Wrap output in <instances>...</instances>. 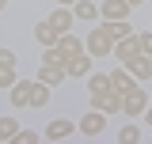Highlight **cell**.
Here are the masks:
<instances>
[{"label": "cell", "instance_id": "cell-2", "mask_svg": "<svg viewBox=\"0 0 152 144\" xmlns=\"http://www.w3.org/2000/svg\"><path fill=\"white\" fill-rule=\"evenodd\" d=\"M88 103H91V110H99V114H107V118H110V114H118V110H122V95H118V91H91V99H88Z\"/></svg>", "mask_w": 152, "mask_h": 144}, {"label": "cell", "instance_id": "cell-11", "mask_svg": "<svg viewBox=\"0 0 152 144\" xmlns=\"http://www.w3.org/2000/svg\"><path fill=\"white\" fill-rule=\"evenodd\" d=\"M31 80H15L12 87H8V95H12V106H31Z\"/></svg>", "mask_w": 152, "mask_h": 144}, {"label": "cell", "instance_id": "cell-5", "mask_svg": "<svg viewBox=\"0 0 152 144\" xmlns=\"http://www.w3.org/2000/svg\"><path fill=\"white\" fill-rule=\"evenodd\" d=\"M53 46H57V49H61V57H65V65H69L72 57H80V53H84V38H76V34H69V31H65V34L57 38Z\"/></svg>", "mask_w": 152, "mask_h": 144}, {"label": "cell", "instance_id": "cell-6", "mask_svg": "<svg viewBox=\"0 0 152 144\" xmlns=\"http://www.w3.org/2000/svg\"><path fill=\"white\" fill-rule=\"evenodd\" d=\"M126 68L133 72V80H137V84H145V80H152V57H145V53H133L129 61H126Z\"/></svg>", "mask_w": 152, "mask_h": 144}, {"label": "cell", "instance_id": "cell-28", "mask_svg": "<svg viewBox=\"0 0 152 144\" xmlns=\"http://www.w3.org/2000/svg\"><path fill=\"white\" fill-rule=\"evenodd\" d=\"M4 4H8V0H0V12H4Z\"/></svg>", "mask_w": 152, "mask_h": 144}, {"label": "cell", "instance_id": "cell-26", "mask_svg": "<svg viewBox=\"0 0 152 144\" xmlns=\"http://www.w3.org/2000/svg\"><path fill=\"white\" fill-rule=\"evenodd\" d=\"M126 4H129V8H141V4H145V0H126Z\"/></svg>", "mask_w": 152, "mask_h": 144}, {"label": "cell", "instance_id": "cell-14", "mask_svg": "<svg viewBox=\"0 0 152 144\" xmlns=\"http://www.w3.org/2000/svg\"><path fill=\"white\" fill-rule=\"evenodd\" d=\"M133 53H137V34H129V38H118V42H114V57H118L122 65H126V61H129Z\"/></svg>", "mask_w": 152, "mask_h": 144}, {"label": "cell", "instance_id": "cell-1", "mask_svg": "<svg viewBox=\"0 0 152 144\" xmlns=\"http://www.w3.org/2000/svg\"><path fill=\"white\" fill-rule=\"evenodd\" d=\"M114 42H118V38H110L107 27H95L91 34L84 38V49H88L91 57H107V53H114Z\"/></svg>", "mask_w": 152, "mask_h": 144}, {"label": "cell", "instance_id": "cell-20", "mask_svg": "<svg viewBox=\"0 0 152 144\" xmlns=\"http://www.w3.org/2000/svg\"><path fill=\"white\" fill-rule=\"evenodd\" d=\"M15 133H19L15 118H0V140H15Z\"/></svg>", "mask_w": 152, "mask_h": 144}, {"label": "cell", "instance_id": "cell-15", "mask_svg": "<svg viewBox=\"0 0 152 144\" xmlns=\"http://www.w3.org/2000/svg\"><path fill=\"white\" fill-rule=\"evenodd\" d=\"M57 38H61V34H57V31L46 23V19H42V23H34V42H42V46H53Z\"/></svg>", "mask_w": 152, "mask_h": 144}, {"label": "cell", "instance_id": "cell-18", "mask_svg": "<svg viewBox=\"0 0 152 144\" xmlns=\"http://www.w3.org/2000/svg\"><path fill=\"white\" fill-rule=\"evenodd\" d=\"M91 91H110V72H95V76H88V95Z\"/></svg>", "mask_w": 152, "mask_h": 144}, {"label": "cell", "instance_id": "cell-9", "mask_svg": "<svg viewBox=\"0 0 152 144\" xmlns=\"http://www.w3.org/2000/svg\"><path fill=\"white\" fill-rule=\"evenodd\" d=\"M72 12H69V8H65V4H61V8H53V12H50V15H46V23H50V27H53L57 34H65V31H69V27H72Z\"/></svg>", "mask_w": 152, "mask_h": 144}, {"label": "cell", "instance_id": "cell-4", "mask_svg": "<svg viewBox=\"0 0 152 144\" xmlns=\"http://www.w3.org/2000/svg\"><path fill=\"white\" fill-rule=\"evenodd\" d=\"M80 133L84 137H99V133H107V114H99V110H91V114H84L80 118Z\"/></svg>", "mask_w": 152, "mask_h": 144}, {"label": "cell", "instance_id": "cell-7", "mask_svg": "<svg viewBox=\"0 0 152 144\" xmlns=\"http://www.w3.org/2000/svg\"><path fill=\"white\" fill-rule=\"evenodd\" d=\"M129 4H126V0H103V4H99V15L107 19V23H114V19H129Z\"/></svg>", "mask_w": 152, "mask_h": 144}, {"label": "cell", "instance_id": "cell-25", "mask_svg": "<svg viewBox=\"0 0 152 144\" xmlns=\"http://www.w3.org/2000/svg\"><path fill=\"white\" fill-rule=\"evenodd\" d=\"M145 114H148V125H152V99H148V106H145Z\"/></svg>", "mask_w": 152, "mask_h": 144}, {"label": "cell", "instance_id": "cell-3", "mask_svg": "<svg viewBox=\"0 0 152 144\" xmlns=\"http://www.w3.org/2000/svg\"><path fill=\"white\" fill-rule=\"evenodd\" d=\"M145 106H148V95H145L141 84H137V87L122 99V114H126V118H137V114H145Z\"/></svg>", "mask_w": 152, "mask_h": 144}, {"label": "cell", "instance_id": "cell-23", "mask_svg": "<svg viewBox=\"0 0 152 144\" xmlns=\"http://www.w3.org/2000/svg\"><path fill=\"white\" fill-rule=\"evenodd\" d=\"M137 53L152 57V31H145V34H137Z\"/></svg>", "mask_w": 152, "mask_h": 144}, {"label": "cell", "instance_id": "cell-21", "mask_svg": "<svg viewBox=\"0 0 152 144\" xmlns=\"http://www.w3.org/2000/svg\"><path fill=\"white\" fill-rule=\"evenodd\" d=\"M15 80H19V76H15V65H4V61H0V87H12Z\"/></svg>", "mask_w": 152, "mask_h": 144}, {"label": "cell", "instance_id": "cell-12", "mask_svg": "<svg viewBox=\"0 0 152 144\" xmlns=\"http://www.w3.org/2000/svg\"><path fill=\"white\" fill-rule=\"evenodd\" d=\"M72 133H76L72 121L57 118V121H50V125H46V140H65V137H72Z\"/></svg>", "mask_w": 152, "mask_h": 144}, {"label": "cell", "instance_id": "cell-19", "mask_svg": "<svg viewBox=\"0 0 152 144\" xmlns=\"http://www.w3.org/2000/svg\"><path fill=\"white\" fill-rule=\"evenodd\" d=\"M107 31H110V38H129L133 34V27L126 23V19H114V23H103Z\"/></svg>", "mask_w": 152, "mask_h": 144}, {"label": "cell", "instance_id": "cell-8", "mask_svg": "<svg viewBox=\"0 0 152 144\" xmlns=\"http://www.w3.org/2000/svg\"><path fill=\"white\" fill-rule=\"evenodd\" d=\"M110 87L118 91L122 99H126V95H129V91L137 87V80H133V72L126 68V65H122V68H118V72H110Z\"/></svg>", "mask_w": 152, "mask_h": 144}, {"label": "cell", "instance_id": "cell-17", "mask_svg": "<svg viewBox=\"0 0 152 144\" xmlns=\"http://www.w3.org/2000/svg\"><path fill=\"white\" fill-rule=\"evenodd\" d=\"M46 103H50V84L34 80V87H31V106H46Z\"/></svg>", "mask_w": 152, "mask_h": 144}, {"label": "cell", "instance_id": "cell-27", "mask_svg": "<svg viewBox=\"0 0 152 144\" xmlns=\"http://www.w3.org/2000/svg\"><path fill=\"white\" fill-rule=\"evenodd\" d=\"M57 4H65V8H72V4H76V0H57Z\"/></svg>", "mask_w": 152, "mask_h": 144}, {"label": "cell", "instance_id": "cell-10", "mask_svg": "<svg viewBox=\"0 0 152 144\" xmlns=\"http://www.w3.org/2000/svg\"><path fill=\"white\" fill-rule=\"evenodd\" d=\"M65 76H69L65 65H50V61H42V68H38V80H42V84H50V87H57Z\"/></svg>", "mask_w": 152, "mask_h": 144}, {"label": "cell", "instance_id": "cell-24", "mask_svg": "<svg viewBox=\"0 0 152 144\" xmlns=\"http://www.w3.org/2000/svg\"><path fill=\"white\" fill-rule=\"evenodd\" d=\"M137 137H141V133H137V125H126V129H118V140H122V144H133Z\"/></svg>", "mask_w": 152, "mask_h": 144}, {"label": "cell", "instance_id": "cell-16", "mask_svg": "<svg viewBox=\"0 0 152 144\" xmlns=\"http://www.w3.org/2000/svg\"><path fill=\"white\" fill-rule=\"evenodd\" d=\"M72 15L76 19H99V4H91V0H76V4H72Z\"/></svg>", "mask_w": 152, "mask_h": 144}, {"label": "cell", "instance_id": "cell-22", "mask_svg": "<svg viewBox=\"0 0 152 144\" xmlns=\"http://www.w3.org/2000/svg\"><path fill=\"white\" fill-rule=\"evenodd\" d=\"M38 140H42V133H34V129H19L12 144H38Z\"/></svg>", "mask_w": 152, "mask_h": 144}, {"label": "cell", "instance_id": "cell-13", "mask_svg": "<svg viewBox=\"0 0 152 144\" xmlns=\"http://www.w3.org/2000/svg\"><path fill=\"white\" fill-rule=\"evenodd\" d=\"M65 72H69L72 80H80V76H88V72H91V53L84 49V53H80V57H72V61L65 65Z\"/></svg>", "mask_w": 152, "mask_h": 144}]
</instances>
